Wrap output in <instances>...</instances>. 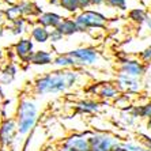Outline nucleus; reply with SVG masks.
<instances>
[{"label":"nucleus","instance_id":"f257e3e1","mask_svg":"<svg viewBox=\"0 0 151 151\" xmlns=\"http://www.w3.org/2000/svg\"><path fill=\"white\" fill-rule=\"evenodd\" d=\"M83 81L81 70H53L34 79L32 91L37 97L57 95L76 88Z\"/></svg>","mask_w":151,"mask_h":151},{"label":"nucleus","instance_id":"f03ea898","mask_svg":"<svg viewBox=\"0 0 151 151\" xmlns=\"http://www.w3.org/2000/svg\"><path fill=\"white\" fill-rule=\"evenodd\" d=\"M18 125V134L21 136H27L37 128L40 119V106L38 102L33 97L25 95L18 101L17 112L14 116Z\"/></svg>","mask_w":151,"mask_h":151},{"label":"nucleus","instance_id":"7ed1b4c3","mask_svg":"<svg viewBox=\"0 0 151 151\" xmlns=\"http://www.w3.org/2000/svg\"><path fill=\"white\" fill-rule=\"evenodd\" d=\"M74 18L81 33H87L90 30H104L108 26V19H109L99 10H91V8L81 11Z\"/></svg>","mask_w":151,"mask_h":151},{"label":"nucleus","instance_id":"20e7f679","mask_svg":"<svg viewBox=\"0 0 151 151\" xmlns=\"http://www.w3.org/2000/svg\"><path fill=\"white\" fill-rule=\"evenodd\" d=\"M68 53L74 57L79 70H83V68H87V67H94L101 60V52L97 48L90 45L78 46V48L71 49Z\"/></svg>","mask_w":151,"mask_h":151},{"label":"nucleus","instance_id":"39448f33","mask_svg":"<svg viewBox=\"0 0 151 151\" xmlns=\"http://www.w3.org/2000/svg\"><path fill=\"white\" fill-rule=\"evenodd\" d=\"M90 151H113L120 143L116 135L105 131H88Z\"/></svg>","mask_w":151,"mask_h":151},{"label":"nucleus","instance_id":"423d86ee","mask_svg":"<svg viewBox=\"0 0 151 151\" xmlns=\"http://www.w3.org/2000/svg\"><path fill=\"white\" fill-rule=\"evenodd\" d=\"M18 135V125L14 117L0 120V147L11 148Z\"/></svg>","mask_w":151,"mask_h":151},{"label":"nucleus","instance_id":"0eeeda50","mask_svg":"<svg viewBox=\"0 0 151 151\" xmlns=\"http://www.w3.org/2000/svg\"><path fill=\"white\" fill-rule=\"evenodd\" d=\"M147 68L148 65L140 61L137 57H128L120 63L119 68H117V72L119 74H124V75H128V76H132V78H137V79H142V78L146 75L147 72Z\"/></svg>","mask_w":151,"mask_h":151},{"label":"nucleus","instance_id":"6e6552de","mask_svg":"<svg viewBox=\"0 0 151 151\" xmlns=\"http://www.w3.org/2000/svg\"><path fill=\"white\" fill-rule=\"evenodd\" d=\"M12 49L17 55V59L22 64L30 65V59H32L33 53L35 52V42L30 37H21L18 38V41H15Z\"/></svg>","mask_w":151,"mask_h":151},{"label":"nucleus","instance_id":"1a4fd4ad","mask_svg":"<svg viewBox=\"0 0 151 151\" xmlns=\"http://www.w3.org/2000/svg\"><path fill=\"white\" fill-rule=\"evenodd\" d=\"M114 83H116L117 88L120 90V93L128 94V95L139 94L142 91V88H143L142 79L128 76V75H124V74H117L116 79H114Z\"/></svg>","mask_w":151,"mask_h":151},{"label":"nucleus","instance_id":"9d476101","mask_svg":"<svg viewBox=\"0 0 151 151\" xmlns=\"http://www.w3.org/2000/svg\"><path fill=\"white\" fill-rule=\"evenodd\" d=\"M61 147L72 148L76 151H90V142H88V131L84 132H74L68 135L63 142Z\"/></svg>","mask_w":151,"mask_h":151},{"label":"nucleus","instance_id":"9b49d317","mask_svg":"<svg viewBox=\"0 0 151 151\" xmlns=\"http://www.w3.org/2000/svg\"><path fill=\"white\" fill-rule=\"evenodd\" d=\"M63 18H64L63 15L59 14V12H55V11H44L34 21V23L44 26V27L49 29V30H53V29L59 27V25L63 21Z\"/></svg>","mask_w":151,"mask_h":151},{"label":"nucleus","instance_id":"f8f14e48","mask_svg":"<svg viewBox=\"0 0 151 151\" xmlns=\"http://www.w3.org/2000/svg\"><path fill=\"white\" fill-rule=\"evenodd\" d=\"M121 94L114 82H102L99 83L97 97L102 101H113Z\"/></svg>","mask_w":151,"mask_h":151},{"label":"nucleus","instance_id":"ddd939ff","mask_svg":"<svg viewBox=\"0 0 151 151\" xmlns=\"http://www.w3.org/2000/svg\"><path fill=\"white\" fill-rule=\"evenodd\" d=\"M53 59H55V55L50 50L35 49L30 59V64L35 67H48V65H53Z\"/></svg>","mask_w":151,"mask_h":151},{"label":"nucleus","instance_id":"4468645a","mask_svg":"<svg viewBox=\"0 0 151 151\" xmlns=\"http://www.w3.org/2000/svg\"><path fill=\"white\" fill-rule=\"evenodd\" d=\"M150 17V11L143 6H136L132 7L128 12H127V18L128 21L135 26H143L147 21V18Z\"/></svg>","mask_w":151,"mask_h":151},{"label":"nucleus","instance_id":"2eb2a0df","mask_svg":"<svg viewBox=\"0 0 151 151\" xmlns=\"http://www.w3.org/2000/svg\"><path fill=\"white\" fill-rule=\"evenodd\" d=\"M53 67L55 70H79L76 61L68 52L57 53L53 59Z\"/></svg>","mask_w":151,"mask_h":151},{"label":"nucleus","instance_id":"dca6fc26","mask_svg":"<svg viewBox=\"0 0 151 151\" xmlns=\"http://www.w3.org/2000/svg\"><path fill=\"white\" fill-rule=\"evenodd\" d=\"M30 34L29 37L35 42V44H40V45H45L48 42H50V30L49 29L44 27V26H40L37 23L30 27Z\"/></svg>","mask_w":151,"mask_h":151},{"label":"nucleus","instance_id":"f3484780","mask_svg":"<svg viewBox=\"0 0 151 151\" xmlns=\"http://www.w3.org/2000/svg\"><path fill=\"white\" fill-rule=\"evenodd\" d=\"M101 110V104L95 99H81L75 104V112L79 114H95Z\"/></svg>","mask_w":151,"mask_h":151},{"label":"nucleus","instance_id":"a211bd4d","mask_svg":"<svg viewBox=\"0 0 151 151\" xmlns=\"http://www.w3.org/2000/svg\"><path fill=\"white\" fill-rule=\"evenodd\" d=\"M57 30L64 35V38H65V37H72V35L81 33L75 18H71V17H64L61 23H60L59 27H57Z\"/></svg>","mask_w":151,"mask_h":151},{"label":"nucleus","instance_id":"6ab92c4d","mask_svg":"<svg viewBox=\"0 0 151 151\" xmlns=\"http://www.w3.org/2000/svg\"><path fill=\"white\" fill-rule=\"evenodd\" d=\"M1 71V84H11L18 75V65L12 61H7L0 68Z\"/></svg>","mask_w":151,"mask_h":151},{"label":"nucleus","instance_id":"aec40b11","mask_svg":"<svg viewBox=\"0 0 151 151\" xmlns=\"http://www.w3.org/2000/svg\"><path fill=\"white\" fill-rule=\"evenodd\" d=\"M26 29H27V21H26V18H18L15 21L10 22L8 32H10L11 35L21 38V37H23V34H25Z\"/></svg>","mask_w":151,"mask_h":151},{"label":"nucleus","instance_id":"412c9836","mask_svg":"<svg viewBox=\"0 0 151 151\" xmlns=\"http://www.w3.org/2000/svg\"><path fill=\"white\" fill-rule=\"evenodd\" d=\"M59 7L68 14L74 15V17L81 12V7L78 4V0H59Z\"/></svg>","mask_w":151,"mask_h":151},{"label":"nucleus","instance_id":"4be33fe9","mask_svg":"<svg viewBox=\"0 0 151 151\" xmlns=\"http://www.w3.org/2000/svg\"><path fill=\"white\" fill-rule=\"evenodd\" d=\"M105 6L120 12H128L132 8L129 7V0H105Z\"/></svg>","mask_w":151,"mask_h":151},{"label":"nucleus","instance_id":"5701e85b","mask_svg":"<svg viewBox=\"0 0 151 151\" xmlns=\"http://www.w3.org/2000/svg\"><path fill=\"white\" fill-rule=\"evenodd\" d=\"M3 17H4V19H6V22H12V21H15V19H18V18H23L22 17V12H21V8H19L18 4H14V6L8 7L7 10L3 12Z\"/></svg>","mask_w":151,"mask_h":151},{"label":"nucleus","instance_id":"b1692460","mask_svg":"<svg viewBox=\"0 0 151 151\" xmlns=\"http://www.w3.org/2000/svg\"><path fill=\"white\" fill-rule=\"evenodd\" d=\"M121 147L125 151H148L147 148L143 146L142 142H135V140H123L120 142Z\"/></svg>","mask_w":151,"mask_h":151},{"label":"nucleus","instance_id":"393cba45","mask_svg":"<svg viewBox=\"0 0 151 151\" xmlns=\"http://www.w3.org/2000/svg\"><path fill=\"white\" fill-rule=\"evenodd\" d=\"M137 59L140 60V61H143L146 65L151 64V45L146 46L144 49H142L140 52L137 53Z\"/></svg>","mask_w":151,"mask_h":151},{"label":"nucleus","instance_id":"a878e982","mask_svg":"<svg viewBox=\"0 0 151 151\" xmlns=\"http://www.w3.org/2000/svg\"><path fill=\"white\" fill-rule=\"evenodd\" d=\"M120 121H121L125 127H132V125H135V123H136V119H135L129 112L121 110V113H120Z\"/></svg>","mask_w":151,"mask_h":151},{"label":"nucleus","instance_id":"bb28decb","mask_svg":"<svg viewBox=\"0 0 151 151\" xmlns=\"http://www.w3.org/2000/svg\"><path fill=\"white\" fill-rule=\"evenodd\" d=\"M114 102H116V105L120 106L121 109L123 108H125V106H129V95L128 94H120L119 97H117L116 99H114Z\"/></svg>","mask_w":151,"mask_h":151},{"label":"nucleus","instance_id":"cd10ccee","mask_svg":"<svg viewBox=\"0 0 151 151\" xmlns=\"http://www.w3.org/2000/svg\"><path fill=\"white\" fill-rule=\"evenodd\" d=\"M64 40V35L57 30V29H53L50 30V44H59Z\"/></svg>","mask_w":151,"mask_h":151},{"label":"nucleus","instance_id":"c85d7f7f","mask_svg":"<svg viewBox=\"0 0 151 151\" xmlns=\"http://www.w3.org/2000/svg\"><path fill=\"white\" fill-rule=\"evenodd\" d=\"M139 136H140V142L143 143L144 147L147 148L148 151H151V136H148L146 134H140Z\"/></svg>","mask_w":151,"mask_h":151},{"label":"nucleus","instance_id":"c756f323","mask_svg":"<svg viewBox=\"0 0 151 151\" xmlns=\"http://www.w3.org/2000/svg\"><path fill=\"white\" fill-rule=\"evenodd\" d=\"M98 87H99V83H91L86 87L84 91L87 93V94H90V95H97V93H98Z\"/></svg>","mask_w":151,"mask_h":151},{"label":"nucleus","instance_id":"7c9ffc66","mask_svg":"<svg viewBox=\"0 0 151 151\" xmlns=\"http://www.w3.org/2000/svg\"><path fill=\"white\" fill-rule=\"evenodd\" d=\"M78 4H79V7H81V11L88 10V8L91 7V1H90V0H78Z\"/></svg>","mask_w":151,"mask_h":151},{"label":"nucleus","instance_id":"2f4dec72","mask_svg":"<svg viewBox=\"0 0 151 151\" xmlns=\"http://www.w3.org/2000/svg\"><path fill=\"white\" fill-rule=\"evenodd\" d=\"M91 1V7H102L105 6V0H90Z\"/></svg>","mask_w":151,"mask_h":151},{"label":"nucleus","instance_id":"473e14b6","mask_svg":"<svg viewBox=\"0 0 151 151\" xmlns=\"http://www.w3.org/2000/svg\"><path fill=\"white\" fill-rule=\"evenodd\" d=\"M4 22H6L4 17H1V15H0V37H1V35H3V33H4Z\"/></svg>","mask_w":151,"mask_h":151},{"label":"nucleus","instance_id":"72a5a7b5","mask_svg":"<svg viewBox=\"0 0 151 151\" xmlns=\"http://www.w3.org/2000/svg\"><path fill=\"white\" fill-rule=\"evenodd\" d=\"M144 26L147 27V30L150 32V34H151V14H150V17L147 18V21H146V23H144Z\"/></svg>","mask_w":151,"mask_h":151},{"label":"nucleus","instance_id":"f704fd0d","mask_svg":"<svg viewBox=\"0 0 151 151\" xmlns=\"http://www.w3.org/2000/svg\"><path fill=\"white\" fill-rule=\"evenodd\" d=\"M6 61V52L0 48V64H3Z\"/></svg>","mask_w":151,"mask_h":151},{"label":"nucleus","instance_id":"c9c22d12","mask_svg":"<svg viewBox=\"0 0 151 151\" xmlns=\"http://www.w3.org/2000/svg\"><path fill=\"white\" fill-rule=\"evenodd\" d=\"M146 129H147L148 132H151V119L146 120Z\"/></svg>","mask_w":151,"mask_h":151},{"label":"nucleus","instance_id":"e433bc0d","mask_svg":"<svg viewBox=\"0 0 151 151\" xmlns=\"http://www.w3.org/2000/svg\"><path fill=\"white\" fill-rule=\"evenodd\" d=\"M48 3H49L50 6H56V7H59V0H48Z\"/></svg>","mask_w":151,"mask_h":151},{"label":"nucleus","instance_id":"4c0bfd02","mask_svg":"<svg viewBox=\"0 0 151 151\" xmlns=\"http://www.w3.org/2000/svg\"><path fill=\"white\" fill-rule=\"evenodd\" d=\"M59 151H76V150H72V148H67V147H61V146H60Z\"/></svg>","mask_w":151,"mask_h":151},{"label":"nucleus","instance_id":"58836bf2","mask_svg":"<svg viewBox=\"0 0 151 151\" xmlns=\"http://www.w3.org/2000/svg\"><path fill=\"white\" fill-rule=\"evenodd\" d=\"M0 84H1V71H0Z\"/></svg>","mask_w":151,"mask_h":151},{"label":"nucleus","instance_id":"ea45409f","mask_svg":"<svg viewBox=\"0 0 151 151\" xmlns=\"http://www.w3.org/2000/svg\"><path fill=\"white\" fill-rule=\"evenodd\" d=\"M11 151H18V150H15V148H14V150H11Z\"/></svg>","mask_w":151,"mask_h":151}]
</instances>
